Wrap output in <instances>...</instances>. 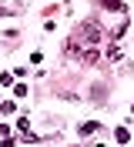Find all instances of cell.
<instances>
[{
    "instance_id": "cell-8",
    "label": "cell",
    "mask_w": 134,
    "mask_h": 147,
    "mask_svg": "<svg viewBox=\"0 0 134 147\" xmlns=\"http://www.w3.org/2000/svg\"><path fill=\"white\" fill-rule=\"evenodd\" d=\"M20 40V34H14V30H7V34H3V44H17Z\"/></svg>"
},
{
    "instance_id": "cell-4",
    "label": "cell",
    "mask_w": 134,
    "mask_h": 147,
    "mask_svg": "<svg viewBox=\"0 0 134 147\" xmlns=\"http://www.w3.org/2000/svg\"><path fill=\"white\" fill-rule=\"evenodd\" d=\"M104 10H114V13H124V0H97Z\"/></svg>"
},
{
    "instance_id": "cell-9",
    "label": "cell",
    "mask_w": 134,
    "mask_h": 147,
    "mask_svg": "<svg viewBox=\"0 0 134 147\" xmlns=\"http://www.w3.org/2000/svg\"><path fill=\"white\" fill-rule=\"evenodd\" d=\"M131 114H134V107H131Z\"/></svg>"
},
{
    "instance_id": "cell-1",
    "label": "cell",
    "mask_w": 134,
    "mask_h": 147,
    "mask_svg": "<svg viewBox=\"0 0 134 147\" xmlns=\"http://www.w3.org/2000/svg\"><path fill=\"white\" fill-rule=\"evenodd\" d=\"M101 37H104V27H101L97 20H84L77 27V40H80V47L87 44V47H97L101 44Z\"/></svg>"
},
{
    "instance_id": "cell-7",
    "label": "cell",
    "mask_w": 134,
    "mask_h": 147,
    "mask_svg": "<svg viewBox=\"0 0 134 147\" xmlns=\"http://www.w3.org/2000/svg\"><path fill=\"white\" fill-rule=\"evenodd\" d=\"M0 114H17V107H14V100H3V104H0Z\"/></svg>"
},
{
    "instance_id": "cell-2",
    "label": "cell",
    "mask_w": 134,
    "mask_h": 147,
    "mask_svg": "<svg viewBox=\"0 0 134 147\" xmlns=\"http://www.w3.org/2000/svg\"><path fill=\"white\" fill-rule=\"evenodd\" d=\"M97 130H101L97 120H84V124L77 127V134H80V137H90V134H97Z\"/></svg>"
},
{
    "instance_id": "cell-5",
    "label": "cell",
    "mask_w": 134,
    "mask_h": 147,
    "mask_svg": "<svg viewBox=\"0 0 134 147\" xmlns=\"http://www.w3.org/2000/svg\"><path fill=\"white\" fill-rule=\"evenodd\" d=\"M107 60H124V54H121V44L114 40V47L107 50Z\"/></svg>"
},
{
    "instance_id": "cell-6",
    "label": "cell",
    "mask_w": 134,
    "mask_h": 147,
    "mask_svg": "<svg viewBox=\"0 0 134 147\" xmlns=\"http://www.w3.org/2000/svg\"><path fill=\"white\" fill-rule=\"evenodd\" d=\"M114 140H117V144H127V140H131V130H124V127H117Z\"/></svg>"
},
{
    "instance_id": "cell-3",
    "label": "cell",
    "mask_w": 134,
    "mask_h": 147,
    "mask_svg": "<svg viewBox=\"0 0 134 147\" xmlns=\"http://www.w3.org/2000/svg\"><path fill=\"white\" fill-rule=\"evenodd\" d=\"M80 57H84V64H97V60H101V50H97V47H84Z\"/></svg>"
}]
</instances>
